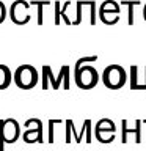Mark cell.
<instances>
[{
	"label": "cell",
	"instance_id": "6da1fadb",
	"mask_svg": "<svg viewBox=\"0 0 146 151\" xmlns=\"http://www.w3.org/2000/svg\"><path fill=\"white\" fill-rule=\"evenodd\" d=\"M14 82L19 88L22 90H30L38 82V73L36 69L30 65H22L19 66L14 73Z\"/></svg>",
	"mask_w": 146,
	"mask_h": 151
},
{
	"label": "cell",
	"instance_id": "7a4b0ae2",
	"mask_svg": "<svg viewBox=\"0 0 146 151\" xmlns=\"http://www.w3.org/2000/svg\"><path fill=\"white\" fill-rule=\"evenodd\" d=\"M21 134V126L16 120H0V151H3L5 143H14Z\"/></svg>",
	"mask_w": 146,
	"mask_h": 151
},
{
	"label": "cell",
	"instance_id": "3957f363",
	"mask_svg": "<svg viewBox=\"0 0 146 151\" xmlns=\"http://www.w3.org/2000/svg\"><path fill=\"white\" fill-rule=\"evenodd\" d=\"M102 80H104L107 88L118 90L126 83V71L118 65H110L104 69Z\"/></svg>",
	"mask_w": 146,
	"mask_h": 151
},
{
	"label": "cell",
	"instance_id": "277c9868",
	"mask_svg": "<svg viewBox=\"0 0 146 151\" xmlns=\"http://www.w3.org/2000/svg\"><path fill=\"white\" fill-rule=\"evenodd\" d=\"M99 82V76L97 71L93 66H82V68L75 69V83L83 90H89L93 87H96V83Z\"/></svg>",
	"mask_w": 146,
	"mask_h": 151
},
{
	"label": "cell",
	"instance_id": "5b68a950",
	"mask_svg": "<svg viewBox=\"0 0 146 151\" xmlns=\"http://www.w3.org/2000/svg\"><path fill=\"white\" fill-rule=\"evenodd\" d=\"M110 16L120 17V6H118V3L113 2V0H107L105 3L101 5V9H99V17H101V21L104 24H107V25H112V24L118 22V21H115V19H112Z\"/></svg>",
	"mask_w": 146,
	"mask_h": 151
},
{
	"label": "cell",
	"instance_id": "8992f818",
	"mask_svg": "<svg viewBox=\"0 0 146 151\" xmlns=\"http://www.w3.org/2000/svg\"><path fill=\"white\" fill-rule=\"evenodd\" d=\"M28 6H30V3L28 2H24V0H17V2L13 3L11 6V19L16 24H25L30 21V14L27 13Z\"/></svg>",
	"mask_w": 146,
	"mask_h": 151
},
{
	"label": "cell",
	"instance_id": "52a82bcc",
	"mask_svg": "<svg viewBox=\"0 0 146 151\" xmlns=\"http://www.w3.org/2000/svg\"><path fill=\"white\" fill-rule=\"evenodd\" d=\"M66 71H69V66H61V69H60V76L58 77H54L52 76V71L49 66H44L42 68V73H44V76H42V90H47V82H52V88L57 90L60 87V82H61V79H64V74H66Z\"/></svg>",
	"mask_w": 146,
	"mask_h": 151
},
{
	"label": "cell",
	"instance_id": "ba28073f",
	"mask_svg": "<svg viewBox=\"0 0 146 151\" xmlns=\"http://www.w3.org/2000/svg\"><path fill=\"white\" fill-rule=\"evenodd\" d=\"M122 143H126L127 142V134H135V142L137 143H140L141 142V134H140V129H141V121L137 120L135 121V127H129L127 126V121L122 120Z\"/></svg>",
	"mask_w": 146,
	"mask_h": 151
},
{
	"label": "cell",
	"instance_id": "9c48e42d",
	"mask_svg": "<svg viewBox=\"0 0 146 151\" xmlns=\"http://www.w3.org/2000/svg\"><path fill=\"white\" fill-rule=\"evenodd\" d=\"M24 142H27V143L39 142V143H42V129H27L24 132Z\"/></svg>",
	"mask_w": 146,
	"mask_h": 151
},
{
	"label": "cell",
	"instance_id": "30bf717a",
	"mask_svg": "<svg viewBox=\"0 0 146 151\" xmlns=\"http://www.w3.org/2000/svg\"><path fill=\"white\" fill-rule=\"evenodd\" d=\"M11 71H9L8 66L5 65H0V90H5L9 87L11 83Z\"/></svg>",
	"mask_w": 146,
	"mask_h": 151
},
{
	"label": "cell",
	"instance_id": "8fae6325",
	"mask_svg": "<svg viewBox=\"0 0 146 151\" xmlns=\"http://www.w3.org/2000/svg\"><path fill=\"white\" fill-rule=\"evenodd\" d=\"M96 131H99V132H115L116 131V126H115V123H113L112 120H99L97 123H96Z\"/></svg>",
	"mask_w": 146,
	"mask_h": 151
},
{
	"label": "cell",
	"instance_id": "7c38bea8",
	"mask_svg": "<svg viewBox=\"0 0 146 151\" xmlns=\"http://www.w3.org/2000/svg\"><path fill=\"white\" fill-rule=\"evenodd\" d=\"M122 5H127L129 6V25H132L134 24V6H137V5H140L138 0H122Z\"/></svg>",
	"mask_w": 146,
	"mask_h": 151
},
{
	"label": "cell",
	"instance_id": "4fadbf2b",
	"mask_svg": "<svg viewBox=\"0 0 146 151\" xmlns=\"http://www.w3.org/2000/svg\"><path fill=\"white\" fill-rule=\"evenodd\" d=\"M96 139H97L99 142H102V143H110V142H113V139H115V132L107 134V132H99V131H96Z\"/></svg>",
	"mask_w": 146,
	"mask_h": 151
},
{
	"label": "cell",
	"instance_id": "5bb4252c",
	"mask_svg": "<svg viewBox=\"0 0 146 151\" xmlns=\"http://www.w3.org/2000/svg\"><path fill=\"white\" fill-rule=\"evenodd\" d=\"M27 129H42V123L41 120H38V118H31V120H27L25 124Z\"/></svg>",
	"mask_w": 146,
	"mask_h": 151
},
{
	"label": "cell",
	"instance_id": "9a60e30c",
	"mask_svg": "<svg viewBox=\"0 0 146 151\" xmlns=\"http://www.w3.org/2000/svg\"><path fill=\"white\" fill-rule=\"evenodd\" d=\"M96 60H97V57H96V55H93V57H85V58H79V60H77V63H75V69L82 68V65H83V63H93V61H96Z\"/></svg>",
	"mask_w": 146,
	"mask_h": 151
},
{
	"label": "cell",
	"instance_id": "2e32d148",
	"mask_svg": "<svg viewBox=\"0 0 146 151\" xmlns=\"http://www.w3.org/2000/svg\"><path fill=\"white\" fill-rule=\"evenodd\" d=\"M30 5H36L38 8H39V11H38V24H42V5H49V2L47 0H44V2H30Z\"/></svg>",
	"mask_w": 146,
	"mask_h": 151
},
{
	"label": "cell",
	"instance_id": "e0dca14e",
	"mask_svg": "<svg viewBox=\"0 0 146 151\" xmlns=\"http://www.w3.org/2000/svg\"><path fill=\"white\" fill-rule=\"evenodd\" d=\"M137 71H138V68L137 66H132L130 68V73H132V76H130V88L132 90H137Z\"/></svg>",
	"mask_w": 146,
	"mask_h": 151
},
{
	"label": "cell",
	"instance_id": "ac0fdd59",
	"mask_svg": "<svg viewBox=\"0 0 146 151\" xmlns=\"http://www.w3.org/2000/svg\"><path fill=\"white\" fill-rule=\"evenodd\" d=\"M55 123H61V120H50L49 121V142H54V124Z\"/></svg>",
	"mask_w": 146,
	"mask_h": 151
},
{
	"label": "cell",
	"instance_id": "d6986e66",
	"mask_svg": "<svg viewBox=\"0 0 146 151\" xmlns=\"http://www.w3.org/2000/svg\"><path fill=\"white\" fill-rule=\"evenodd\" d=\"M5 16H6V8H5V5L0 2V22L5 19Z\"/></svg>",
	"mask_w": 146,
	"mask_h": 151
},
{
	"label": "cell",
	"instance_id": "ffe728a7",
	"mask_svg": "<svg viewBox=\"0 0 146 151\" xmlns=\"http://www.w3.org/2000/svg\"><path fill=\"white\" fill-rule=\"evenodd\" d=\"M58 6H60V3H58V2H55V8L58 9ZM60 14H61V11H57V16H55V24H58V22H60V17H58Z\"/></svg>",
	"mask_w": 146,
	"mask_h": 151
},
{
	"label": "cell",
	"instance_id": "44dd1931",
	"mask_svg": "<svg viewBox=\"0 0 146 151\" xmlns=\"http://www.w3.org/2000/svg\"><path fill=\"white\" fill-rule=\"evenodd\" d=\"M143 14H145V19H146V5H145V9H143Z\"/></svg>",
	"mask_w": 146,
	"mask_h": 151
},
{
	"label": "cell",
	"instance_id": "7402d4cb",
	"mask_svg": "<svg viewBox=\"0 0 146 151\" xmlns=\"http://www.w3.org/2000/svg\"><path fill=\"white\" fill-rule=\"evenodd\" d=\"M143 123H146V120H145V121H143Z\"/></svg>",
	"mask_w": 146,
	"mask_h": 151
}]
</instances>
